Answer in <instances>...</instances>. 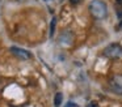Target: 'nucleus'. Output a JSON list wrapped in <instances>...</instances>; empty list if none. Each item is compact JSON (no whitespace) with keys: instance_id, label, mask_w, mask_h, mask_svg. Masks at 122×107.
<instances>
[{"instance_id":"f257e3e1","label":"nucleus","mask_w":122,"mask_h":107,"mask_svg":"<svg viewBox=\"0 0 122 107\" xmlns=\"http://www.w3.org/2000/svg\"><path fill=\"white\" fill-rule=\"evenodd\" d=\"M89 10L93 17L96 18H104L106 14V5L100 0H93L89 4Z\"/></svg>"},{"instance_id":"f03ea898","label":"nucleus","mask_w":122,"mask_h":107,"mask_svg":"<svg viewBox=\"0 0 122 107\" xmlns=\"http://www.w3.org/2000/svg\"><path fill=\"white\" fill-rule=\"evenodd\" d=\"M104 55L106 57H119L122 55V47L117 43H113L104 50Z\"/></svg>"},{"instance_id":"7ed1b4c3","label":"nucleus","mask_w":122,"mask_h":107,"mask_svg":"<svg viewBox=\"0 0 122 107\" xmlns=\"http://www.w3.org/2000/svg\"><path fill=\"white\" fill-rule=\"evenodd\" d=\"M11 52L15 55L16 57L21 60H29L32 59V54L26 50H22V48H19V47H11Z\"/></svg>"},{"instance_id":"20e7f679","label":"nucleus","mask_w":122,"mask_h":107,"mask_svg":"<svg viewBox=\"0 0 122 107\" xmlns=\"http://www.w3.org/2000/svg\"><path fill=\"white\" fill-rule=\"evenodd\" d=\"M110 89L116 94H122V76H116L110 80Z\"/></svg>"},{"instance_id":"39448f33","label":"nucleus","mask_w":122,"mask_h":107,"mask_svg":"<svg viewBox=\"0 0 122 107\" xmlns=\"http://www.w3.org/2000/svg\"><path fill=\"white\" fill-rule=\"evenodd\" d=\"M62 101H63V94H62V93H56L55 97H54V106H55V107H61Z\"/></svg>"},{"instance_id":"423d86ee","label":"nucleus","mask_w":122,"mask_h":107,"mask_svg":"<svg viewBox=\"0 0 122 107\" xmlns=\"http://www.w3.org/2000/svg\"><path fill=\"white\" fill-rule=\"evenodd\" d=\"M55 23H56V18L53 17V20H51V22H50V35L51 37H53L54 31H55Z\"/></svg>"},{"instance_id":"0eeeda50","label":"nucleus","mask_w":122,"mask_h":107,"mask_svg":"<svg viewBox=\"0 0 122 107\" xmlns=\"http://www.w3.org/2000/svg\"><path fill=\"white\" fill-rule=\"evenodd\" d=\"M66 107H77V104L74 103V102H68V103L66 104Z\"/></svg>"},{"instance_id":"6e6552de","label":"nucleus","mask_w":122,"mask_h":107,"mask_svg":"<svg viewBox=\"0 0 122 107\" xmlns=\"http://www.w3.org/2000/svg\"><path fill=\"white\" fill-rule=\"evenodd\" d=\"M80 1H81V0H70V3H71L72 5H77Z\"/></svg>"},{"instance_id":"1a4fd4ad","label":"nucleus","mask_w":122,"mask_h":107,"mask_svg":"<svg viewBox=\"0 0 122 107\" xmlns=\"http://www.w3.org/2000/svg\"><path fill=\"white\" fill-rule=\"evenodd\" d=\"M88 107H98V104L96 103V102H91V103L88 104Z\"/></svg>"}]
</instances>
